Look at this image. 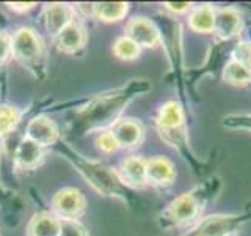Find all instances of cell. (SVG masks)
<instances>
[{
	"label": "cell",
	"instance_id": "obj_1",
	"mask_svg": "<svg viewBox=\"0 0 251 236\" xmlns=\"http://www.w3.org/2000/svg\"><path fill=\"white\" fill-rule=\"evenodd\" d=\"M151 85L143 79H133L127 85L115 91L99 94L88 104L77 110L74 126L78 132L107 131L108 126H115L126 106L141 93H146Z\"/></svg>",
	"mask_w": 251,
	"mask_h": 236
},
{
	"label": "cell",
	"instance_id": "obj_2",
	"mask_svg": "<svg viewBox=\"0 0 251 236\" xmlns=\"http://www.w3.org/2000/svg\"><path fill=\"white\" fill-rule=\"evenodd\" d=\"M218 186V179H212L207 184L179 195L160 212V224L163 227H182L195 222Z\"/></svg>",
	"mask_w": 251,
	"mask_h": 236
},
{
	"label": "cell",
	"instance_id": "obj_3",
	"mask_svg": "<svg viewBox=\"0 0 251 236\" xmlns=\"http://www.w3.org/2000/svg\"><path fill=\"white\" fill-rule=\"evenodd\" d=\"M157 131L163 142H167L170 147H175L177 151L182 153L187 159L193 157L188 145V134L184 120L182 107L176 101H168L160 107L157 115Z\"/></svg>",
	"mask_w": 251,
	"mask_h": 236
},
{
	"label": "cell",
	"instance_id": "obj_4",
	"mask_svg": "<svg viewBox=\"0 0 251 236\" xmlns=\"http://www.w3.org/2000/svg\"><path fill=\"white\" fill-rule=\"evenodd\" d=\"M74 162V165L78 169V172L85 177V179L96 189V191L105 197H121L126 200L127 197V189L126 184L121 181L120 175L113 172L107 165L86 159V157L80 156L78 153L73 154L69 157Z\"/></svg>",
	"mask_w": 251,
	"mask_h": 236
},
{
	"label": "cell",
	"instance_id": "obj_5",
	"mask_svg": "<svg viewBox=\"0 0 251 236\" xmlns=\"http://www.w3.org/2000/svg\"><path fill=\"white\" fill-rule=\"evenodd\" d=\"M11 54L24 66L30 69L41 68L46 57L43 38L33 29L21 27L11 36Z\"/></svg>",
	"mask_w": 251,
	"mask_h": 236
},
{
	"label": "cell",
	"instance_id": "obj_6",
	"mask_svg": "<svg viewBox=\"0 0 251 236\" xmlns=\"http://www.w3.org/2000/svg\"><path fill=\"white\" fill-rule=\"evenodd\" d=\"M251 219V212L245 214H215L200 220L192 230L182 236H227L235 232V228L243 225Z\"/></svg>",
	"mask_w": 251,
	"mask_h": 236
},
{
	"label": "cell",
	"instance_id": "obj_7",
	"mask_svg": "<svg viewBox=\"0 0 251 236\" xmlns=\"http://www.w3.org/2000/svg\"><path fill=\"white\" fill-rule=\"evenodd\" d=\"M52 208L61 219H77L86 208V199L75 187H63L53 195Z\"/></svg>",
	"mask_w": 251,
	"mask_h": 236
},
{
	"label": "cell",
	"instance_id": "obj_8",
	"mask_svg": "<svg viewBox=\"0 0 251 236\" xmlns=\"http://www.w3.org/2000/svg\"><path fill=\"white\" fill-rule=\"evenodd\" d=\"M126 36L130 38L140 47H157L162 41V35L157 26L146 18H133L126 26Z\"/></svg>",
	"mask_w": 251,
	"mask_h": 236
},
{
	"label": "cell",
	"instance_id": "obj_9",
	"mask_svg": "<svg viewBox=\"0 0 251 236\" xmlns=\"http://www.w3.org/2000/svg\"><path fill=\"white\" fill-rule=\"evenodd\" d=\"M53 39H55V46H57V49L60 52L77 54L86 46L88 35H86V30L82 26V22L74 19L71 24H68V26L63 29Z\"/></svg>",
	"mask_w": 251,
	"mask_h": 236
},
{
	"label": "cell",
	"instance_id": "obj_10",
	"mask_svg": "<svg viewBox=\"0 0 251 236\" xmlns=\"http://www.w3.org/2000/svg\"><path fill=\"white\" fill-rule=\"evenodd\" d=\"M113 136L118 142L120 148L124 149H135L145 139V128L140 121L133 120V118H121L113 126Z\"/></svg>",
	"mask_w": 251,
	"mask_h": 236
},
{
	"label": "cell",
	"instance_id": "obj_11",
	"mask_svg": "<svg viewBox=\"0 0 251 236\" xmlns=\"http://www.w3.org/2000/svg\"><path fill=\"white\" fill-rule=\"evenodd\" d=\"M58 128L49 117L39 115L35 117L33 120H30L25 129V137L33 140L35 144H38L39 147H49L57 144L58 140Z\"/></svg>",
	"mask_w": 251,
	"mask_h": 236
},
{
	"label": "cell",
	"instance_id": "obj_12",
	"mask_svg": "<svg viewBox=\"0 0 251 236\" xmlns=\"http://www.w3.org/2000/svg\"><path fill=\"white\" fill-rule=\"evenodd\" d=\"M75 19V10L68 3H50L44 10V27L52 38Z\"/></svg>",
	"mask_w": 251,
	"mask_h": 236
},
{
	"label": "cell",
	"instance_id": "obj_13",
	"mask_svg": "<svg viewBox=\"0 0 251 236\" xmlns=\"http://www.w3.org/2000/svg\"><path fill=\"white\" fill-rule=\"evenodd\" d=\"M176 178L175 165L167 157L155 156L146 161V181L155 187H168Z\"/></svg>",
	"mask_w": 251,
	"mask_h": 236
},
{
	"label": "cell",
	"instance_id": "obj_14",
	"mask_svg": "<svg viewBox=\"0 0 251 236\" xmlns=\"http://www.w3.org/2000/svg\"><path fill=\"white\" fill-rule=\"evenodd\" d=\"M242 30V16L235 8H222L215 11L214 31L220 39H231L237 36Z\"/></svg>",
	"mask_w": 251,
	"mask_h": 236
},
{
	"label": "cell",
	"instance_id": "obj_15",
	"mask_svg": "<svg viewBox=\"0 0 251 236\" xmlns=\"http://www.w3.org/2000/svg\"><path fill=\"white\" fill-rule=\"evenodd\" d=\"M121 181L124 184L132 187H145L148 184L146 181V161L140 156L126 157L120 165L118 172Z\"/></svg>",
	"mask_w": 251,
	"mask_h": 236
},
{
	"label": "cell",
	"instance_id": "obj_16",
	"mask_svg": "<svg viewBox=\"0 0 251 236\" xmlns=\"http://www.w3.org/2000/svg\"><path fill=\"white\" fill-rule=\"evenodd\" d=\"M43 157H44L43 147H39L33 140H30L27 137H24L21 140V144L18 145L14 153L16 164H18L21 169H25V170L35 169L36 165L41 164Z\"/></svg>",
	"mask_w": 251,
	"mask_h": 236
},
{
	"label": "cell",
	"instance_id": "obj_17",
	"mask_svg": "<svg viewBox=\"0 0 251 236\" xmlns=\"http://www.w3.org/2000/svg\"><path fill=\"white\" fill-rule=\"evenodd\" d=\"M61 219L50 212H39L31 217L28 224L30 236H58Z\"/></svg>",
	"mask_w": 251,
	"mask_h": 236
},
{
	"label": "cell",
	"instance_id": "obj_18",
	"mask_svg": "<svg viewBox=\"0 0 251 236\" xmlns=\"http://www.w3.org/2000/svg\"><path fill=\"white\" fill-rule=\"evenodd\" d=\"M214 24H215V10L207 3L196 6L192 11L190 18H188L190 29L195 31H200V33L214 31Z\"/></svg>",
	"mask_w": 251,
	"mask_h": 236
},
{
	"label": "cell",
	"instance_id": "obj_19",
	"mask_svg": "<svg viewBox=\"0 0 251 236\" xmlns=\"http://www.w3.org/2000/svg\"><path fill=\"white\" fill-rule=\"evenodd\" d=\"M129 11V3L124 2H102L94 3V16L104 22L121 21Z\"/></svg>",
	"mask_w": 251,
	"mask_h": 236
},
{
	"label": "cell",
	"instance_id": "obj_20",
	"mask_svg": "<svg viewBox=\"0 0 251 236\" xmlns=\"http://www.w3.org/2000/svg\"><path fill=\"white\" fill-rule=\"evenodd\" d=\"M223 79L225 82L234 87H245L251 82V73L248 69H245L239 61H235L234 59L231 61L226 63V66L223 69Z\"/></svg>",
	"mask_w": 251,
	"mask_h": 236
},
{
	"label": "cell",
	"instance_id": "obj_21",
	"mask_svg": "<svg viewBox=\"0 0 251 236\" xmlns=\"http://www.w3.org/2000/svg\"><path fill=\"white\" fill-rule=\"evenodd\" d=\"M21 121V110L14 106H0V136L16 129Z\"/></svg>",
	"mask_w": 251,
	"mask_h": 236
},
{
	"label": "cell",
	"instance_id": "obj_22",
	"mask_svg": "<svg viewBox=\"0 0 251 236\" xmlns=\"http://www.w3.org/2000/svg\"><path fill=\"white\" fill-rule=\"evenodd\" d=\"M140 51H141V47L133 43L127 36L118 38L113 44V54L121 60H135L140 55Z\"/></svg>",
	"mask_w": 251,
	"mask_h": 236
},
{
	"label": "cell",
	"instance_id": "obj_23",
	"mask_svg": "<svg viewBox=\"0 0 251 236\" xmlns=\"http://www.w3.org/2000/svg\"><path fill=\"white\" fill-rule=\"evenodd\" d=\"M223 126L229 129L251 132V114H231L223 117Z\"/></svg>",
	"mask_w": 251,
	"mask_h": 236
},
{
	"label": "cell",
	"instance_id": "obj_24",
	"mask_svg": "<svg viewBox=\"0 0 251 236\" xmlns=\"http://www.w3.org/2000/svg\"><path fill=\"white\" fill-rule=\"evenodd\" d=\"M96 147L99 151L105 153V154H112L115 151H118V148H120V145H118V142L113 136V132L107 129V131H102L98 139H96Z\"/></svg>",
	"mask_w": 251,
	"mask_h": 236
},
{
	"label": "cell",
	"instance_id": "obj_25",
	"mask_svg": "<svg viewBox=\"0 0 251 236\" xmlns=\"http://www.w3.org/2000/svg\"><path fill=\"white\" fill-rule=\"evenodd\" d=\"M58 236H88L85 227L78 224L75 219H61Z\"/></svg>",
	"mask_w": 251,
	"mask_h": 236
},
{
	"label": "cell",
	"instance_id": "obj_26",
	"mask_svg": "<svg viewBox=\"0 0 251 236\" xmlns=\"http://www.w3.org/2000/svg\"><path fill=\"white\" fill-rule=\"evenodd\" d=\"M232 59L251 73V43H240L235 46Z\"/></svg>",
	"mask_w": 251,
	"mask_h": 236
},
{
	"label": "cell",
	"instance_id": "obj_27",
	"mask_svg": "<svg viewBox=\"0 0 251 236\" xmlns=\"http://www.w3.org/2000/svg\"><path fill=\"white\" fill-rule=\"evenodd\" d=\"M11 55V38L5 31H0V65L10 59Z\"/></svg>",
	"mask_w": 251,
	"mask_h": 236
},
{
	"label": "cell",
	"instance_id": "obj_28",
	"mask_svg": "<svg viewBox=\"0 0 251 236\" xmlns=\"http://www.w3.org/2000/svg\"><path fill=\"white\" fill-rule=\"evenodd\" d=\"M165 6H167L170 11L184 13V11H187V10H190L192 3H188V2H182V3H165Z\"/></svg>",
	"mask_w": 251,
	"mask_h": 236
},
{
	"label": "cell",
	"instance_id": "obj_29",
	"mask_svg": "<svg viewBox=\"0 0 251 236\" xmlns=\"http://www.w3.org/2000/svg\"><path fill=\"white\" fill-rule=\"evenodd\" d=\"M8 6H10L13 11H27L30 8H33L35 3H8Z\"/></svg>",
	"mask_w": 251,
	"mask_h": 236
},
{
	"label": "cell",
	"instance_id": "obj_30",
	"mask_svg": "<svg viewBox=\"0 0 251 236\" xmlns=\"http://www.w3.org/2000/svg\"><path fill=\"white\" fill-rule=\"evenodd\" d=\"M227 236H237V235H235V233H231V235H227Z\"/></svg>",
	"mask_w": 251,
	"mask_h": 236
}]
</instances>
